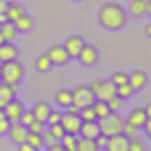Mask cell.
Here are the masks:
<instances>
[{
  "instance_id": "cell-1",
  "label": "cell",
  "mask_w": 151,
  "mask_h": 151,
  "mask_svg": "<svg viewBox=\"0 0 151 151\" xmlns=\"http://www.w3.org/2000/svg\"><path fill=\"white\" fill-rule=\"evenodd\" d=\"M99 22L105 29H121L125 24V9L116 2H107L99 11Z\"/></svg>"
},
{
  "instance_id": "cell-2",
  "label": "cell",
  "mask_w": 151,
  "mask_h": 151,
  "mask_svg": "<svg viewBox=\"0 0 151 151\" xmlns=\"http://www.w3.org/2000/svg\"><path fill=\"white\" fill-rule=\"evenodd\" d=\"M96 123H99V132L105 136H114V134L123 132V116L118 112H107L105 116L96 118Z\"/></svg>"
},
{
  "instance_id": "cell-3",
  "label": "cell",
  "mask_w": 151,
  "mask_h": 151,
  "mask_svg": "<svg viewBox=\"0 0 151 151\" xmlns=\"http://www.w3.org/2000/svg\"><path fill=\"white\" fill-rule=\"evenodd\" d=\"M0 75H2V79H0V81H4V83H18L20 79H22V75H24V68H22V64H20L18 59H7V61L0 64Z\"/></svg>"
},
{
  "instance_id": "cell-4",
  "label": "cell",
  "mask_w": 151,
  "mask_h": 151,
  "mask_svg": "<svg viewBox=\"0 0 151 151\" xmlns=\"http://www.w3.org/2000/svg\"><path fill=\"white\" fill-rule=\"evenodd\" d=\"M72 105H77V107H83V105H90L92 101H94V92L90 90V88L86 86V83H79V86H75L72 88Z\"/></svg>"
},
{
  "instance_id": "cell-5",
  "label": "cell",
  "mask_w": 151,
  "mask_h": 151,
  "mask_svg": "<svg viewBox=\"0 0 151 151\" xmlns=\"http://www.w3.org/2000/svg\"><path fill=\"white\" fill-rule=\"evenodd\" d=\"M59 125H61V129H64V134H79V125H81L79 112H68L66 110L59 118Z\"/></svg>"
},
{
  "instance_id": "cell-6",
  "label": "cell",
  "mask_w": 151,
  "mask_h": 151,
  "mask_svg": "<svg viewBox=\"0 0 151 151\" xmlns=\"http://www.w3.org/2000/svg\"><path fill=\"white\" fill-rule=\"evenodd\" d=\"M7 134H9V138H11L15 145H20V142H24V140H27V136H29V127H27V125H22L20 121H13V123H9Z\"/></svg>"
},
{
  "instance_id": "cell-7",
  "label": "cell",
  "mask_w": 151,
  "mask_h": 151,
  "mask_svg": "<svg viewBox=\"0 0 151 151\" xmlns=\"http://www.w3.org/2000/svg\"><path fill=\"white\" fill-rule=\"evenodd\" d=\"M127 142H129V136L123 132L114 134V136H107V145L105 149L107 151H127Z\"/></svg>"
},
{
  "instance_id": "cell-8",
  "label": "cell",
  "mask_w": 151,
  "mask_h": 151,
  "mask_svg": "<svg viewBox=\"0 0 151 151\" xmlns=\"http://www.w3.org/2000/svg\"><path fill=\"white\" fill-rule=\"evenodd\" d=\"M77 57H79V61L83 66H92L96 61V57H99V50H96V46H92V44H83L79 48V53H77Z\"/></svg>"
},
{
  "instance_id": "cell-9",
  "label": "cell",
  "mask_w": 151,
  "mask_h": 151,
  "mask_svg": "<svg viewBox=\"0 0 151 151\" xmlns=\"http://www.w3.org/2000/svg\"><path fill=\"white\" fill-rule=\"evenodd\" d=\"M46 55H48V59L53 61V64H59V66L66 64V61L70 59V55H68V50L64 48V44H53Z\"/></svg>"
},
{
  "instance_id": "cell-10",
  "label": "cell",
  "mask_w": 151,
  "mask_h": 151,
  "mask_svg": "<svg viewBox=\"0 0 151 151\" xmlns=\"http://www.w3.org/2000/svg\"><path fill=\"white\" fill-rule=\"evenodd\" d=\"M64 136V129H61L59 123L55 125H48V127H44V132H42V138H44V145H53V142H59V138Z\"/></svg>"
},
{
  "instance_id": "cell-11",
  "label": "cell",
  "mask_w": 151,
  "mask_h": 151,
  "mask_svg": "<svg viewBox=\"0 0 151 151\" xmlns=\"http://www.w3.org/2000/svg\"><path fill=\"white\" fill-rule=\"evenodd\" d=\"M2 110H4V116H7V121H9V123H13V121H20V114H22L24 107H22V103H20L18 99L13 96L11 101H9L7 105L2 107Z\"/></svg>"
},
{
  "instance_id": "cell-12",
  "label": "cell",
  "mask_w": 151,
  "mask_h": 151,
  "mask_svg": "<svg viewBox=\"0 0 151 151\" xmlns=\"http://www.w3.org/2000/svg\"><path fill=\"white\" fill-rule=\"evenodd\" d=\"M116 94V83H114L112 79H105V81H101V86H99V90L94 92V96L96 99H101V101H107L110 96Z\"/></svg>"
},
{
  "instance_id": "cell-13",
  "label": "cell",
  "mask_w": 151,
  "mask_h": 151,
  "mask_svg": "<svg viewBox=\"0 0 151 151\" xmlns=\"http://www.w3.org/2000/svg\"><path fill=\"white\" fill-rule=\"evenodd\" d=\"M79 134L81 136H86V138H96L99 134V123L96 121H81L79 125Z\"/></svg>"
},
{
  "instance_id": "cell-14",
  "label": "cell",
  "mask_w": 151,
  "mask_h": 151,
  "mask_svg": "<svg viewBox=\"0 0 151 151\" xmlns=\"http://www.w3.org/2000/svg\"><path fill=\"white\" fill-rule=\"evenodd\" d=\"M24 13V7L15 0V2H7V9H4V18L9 20V22H15V20L20 18V15Z\"/></svg>"
},
{
  "instance_id": "cell-15",
  "label": "cell",
  "mask_w": 151,
  "mask_h": 151,
  "mask_svg": "<svg viewBox=\"0 0 151 151\" xmlns=\"http://www.w3.org/2000/svg\"><path fill=\"white\" fill-rule=\"evenodd\" d=\"M18 57V46L13 42H2L0 44V61H7V59H15Z\"/></svg>"
},
{
  "instance_id": "cell-16",
  "label": "cell",
  "mask_w": 151,
  "mask_h": 151,
  "mask_svg": "<svg viewBox=\"0 0 151 151\" xmlns=\"http://www.w3.org/2000/svg\"><path fill=\"white\" fill-rule=\"evenodd\" d=\"M0 35H2L4 42H13L18 37V27H15L13 22H9V20H4L2 27H0Z\"/></svg>"
},
{
  "instance_id": "cell-17",
  "label": "cell",
  "mask_w": 151,
  "mask_h": 151,
  "mask_svg": "<svg viewBox=\"0 0 151 151\" xmlns=\"http://www.w3.org/2000/svg\"><path fill=\"white\" fill-rule=\"evenodd\" d=\"M83 46V40L79 37V35H70L68 40H66V44H64V48L68 50V55L70 57H77V53H79V48Z\"/></svg>"
},
{
  "instance_id": "cell-18",
  "label": "cell",
  "mask_w": 151,
  "mask_h": 151,
  "mask_svg": "<svg viewBox=\"0 0 151 151\" xmlns=\"http://www.w3.org/2000/svg\"><path fill=\"white\" fill-rule=\"evenodd\" d=\"M15 96V92H13V88H11V83H4V81H0V107H4L9 101Z\"/></svg>"
},
{
  "instance_id": "cell-19",
  "label": "cell",
  "mask_w": 151,
  "mask_h": 151,
  "mask_svg": "<svg viewBox=\"0 0 151 151\" xmlns=\"http://www.w3.org/2000/svg\"><path fill=\"white\" fill-rule=\"evenodd\" d=\"M127 81L129 86L136 90V88H145V83H147V75H145L142 70H134L132 75H127Z\"/></svg>"
},
{
  "instance_id": "cell-20",
  "label": "cell",
  "mask_w": 151,
  "mask_h": 151,
  "mask_svg": "<svg viewBox=\"0 0 151 151\" xmlns=\"http://www.w3.org/2000/svg\"><path fill=\"white\" fill-rule=\"evenodd\" d=\"M31 112H33V116L37 118V121H46V116H48V112H50V105L46 101H37Z\"/></svg>"
},
{
  "instance_id": "cell-21",
  "label": "cell",
  "mask_w": 151,
  "mask_h": 151,
  "mask_svg": "<svg viewBox=\"0 0 151 151\" xmlns=\"http://www.w3.org/2000/svg\"><path fill=\"white\" fill-rule=\"evenodd\" d=\"M75 151H99V147H96L94 138L81 136V138H77V147H75Z\"/></svg>"
},
{
  "instance_id": "cell-22",
  "label": "cell",
  "mask_w": 151,
  "mask_h": 151,
  "mask_svg": "<svg viewBox=\"0 0 151 151\" xmlns=\"http://www.w3.org/2000/svg\"><path fill=\"white\" fill-rule=\"evenodd\" d=\"M127 121H129V123H134L136 127H142L145 121H147V112H145V110H140V107H136V110H132V112H129Z\"/></svg>"
},
{
  "instance_id": "cell-23",
  "label": "cell",
  "mask_w": 151,
  "mask_h": 151,
  "mask_svg": "<svg viewBox=\"0 0 151 151\" xmlns=\"http://www.w3.org/2000/svg\"><path fill=\"white\" fill-rule=\"evenodd\" d=\"M129 13L132 15H142L147 9V0H129Z\"/></svg>"
},
{
  "instance_id": "cell-24",
  "label": "cell",
  "mask_w": 151,
  "mask_h": 151,
  "mask_svg": "<svg viewBox=\"0 0 151 151\" xmlns=\"http://www.w3.org/2000/svg\"><path fill=\"white\" fill-rule=\"evenodd\" d=\"M13 24L18 27V31H31V29H33V18H31V15H27V13H22Z\"/></svg>"
},
{
  "instance_id": "cell-25",
  "label": "cell",
  "mask_w": 151,
  "mask_h": 151,
  "mask_svg": "<svg viewBox=\"0 0 151 151\" xmlns=\"http://www.w3.org/2000/svg\"><path fill=\"white\" fill-rule=\"evenodd\" d=\"M59 142H61V147H64L66 151H75V147H77V134H64V136L59 138Z\"/></svg>"
},
{
  "instance_id": "cell-26",
  "label": "cell",
  "mask_w": 151,
  "mask_h": 151,
  "mask_svg": "<svg viewBox=\"0 0 151 151\" xmlns=\"http://www.w3.org/2000/svg\"><path fill=\"white\" fill-rule=\"evenodd\" d=\"M92 110H94L96 118H101V116H105V114L110 112V107H107V101H101V99H94V101H92Z\"/></svg>"
},
{
  "instance_id": "cell-27",
  "label": "cell",
  "mask_w": 151,
  "mask_h": 151,
  "mask_svg": "<svg viewBox=\"0 0 151 151\" xmlns=\"http://www.w3.org/2000/svg\"><path fill=\"white\" fill-rule=\"evenodd\" d=\"M55 101L59 103V105H68V103H72V92L70 90H57V94H55Z\"/></svg>"
},
{
  "instance_id": "cell-28",
  "label": "cell",
  "mask_w": 151,
  "mask_h": 151,
  "mask_svg": "<svg viewBox=\"0 0 151 151\" xmlns=\"http://www.w3.org/2000/svg\"><path fill=\"white\" fill-rule=\"evenodd\" d=\"M27 142L31 145V147L40 149L42 145H44V138H42V132H29V136H27Z\"/></svg>"
},
{
  "instance_id": "cell-29",
  "label": "cell",
  "mask_w": 151,
  "mask_h": 151,
  "mask_svg": "<svg viewBox=\"0 0 151 151\" xmlns=\"http://www.w3.org/2000/svg\"><path fill=\"white\" fill-rule=\"evenodd\" d=\"M79 116H81V121H96V114H94V110H92V103L79 107Z\"/></svg>"
},
{
  "instance_id": "cell-30",
  "label": "cell",
  "mask_w": 151,
  "mask_h": 151,
  "mask_svg": "<svg viewBox=\"0 0 151 151\" xmlns=\"http://www.w3.org/2000/svg\"><path fill=\"white\" fill-rule=\"evenodd\" d=\"M123 103H125V99L118 96V94H114V96L107 99V107H110V112H118L123 107Z\"/></svg>"
},
{
  "instance_id": "cell-31",
  "label": "cell",
  "mask_w": 151,
  "mask_h": 151,
  "mask_svg": "<svg viewBox=\"0 0 151 151\" xmlns=\"http://www.w3.org/2000/svg\"><path fill=\"white\" fill-rule=\"evenodd\" d=\"M127 151H145V142H142V140H140L138 136H129Z\"/></svg>"
},
{
  "instance_id": "cell-32",
  "label": "cell",
  "mask_w": 151,
  "mask_h": 151,
  "mask_svg": "<svg viewBox=\"0 0 151 151\" xmlns=\"http://www.w3.org/2000/svg\"><path fill=\"white\" fill-rule=\"evenodd\" d=\"M132 92H134V88L129 86V81H125V83H118V86H116V94H118V96H123V99L132 96Z\"/></svg>"
},
{
  "instance_id": "cell-33",
  "label": "cell",
  "mask_w": 151,
  "mask_h": 151,
  "mask_svg": "<svg viewBox=\"0 0 151 151\" xmlns=\"http://www.w3.org/2000/svg\"><path fill=\"white\" fill-rule=\"evenodd\" d=\"M35 66H37V70L44 72V70H48L50 66H53V61L48 59V55H40V57H37V61H35Z\"/></svg>"
},
{
  "instance_id": "cell-34",
  "label": "cell",
  "mask_w": 151,
  "mask_h": 151,
  "mask_svg": "<svg viewBox=\"0 0 151 151\" xmlns=\"http://www.w3.org/2000/svg\"><path fill=\"white\" fill-rule=\"evenodd\" d=\"M138 129L134 123H129V121H123V134H127V136H138Z\"/></svg>"
},
{
  "instance_id": "cell-35",
  "label": "cell",
  "mask_w": 151,
  "mask_h": 151,
  "mask_svg": "<svg viewBox=\"0 0 151 151\" xmlns=\"http://www.w3.org/2000/svg\"><path fill=\"white\" fill-rule=\"evenodd\" d=\"M27 127H29V132H44L46 123H44V121H37V118H33V121H31Z\"/></svg>"
},
{
  "instance_id": "cell-36",
  "label": "cell",
  "mask_w": 151,
  "mask_h": 151,
  "mask_svg": "<svg viewBox=\"0 0 151 151\" xmlns=\"http://www.w3.org/2000/svg\"><path fill=\"white\" fill-rule=\"evenodd\" d=\"M59 118H61V112H53V110H50L44 123H46V125H55V123H59Z\"/></svg>"
},
{
  "instance_id": "cell-37",
  "label": "cell",
  "mask_w": 151,
  "mask_h": 151,
  "mask_svg": "<svg viewBox=\"0 0 151 151\" xmlns=\"http://www.w3.org/2000/svg\"><path fill=\"white\" fill-rule=\"evenodd\" d=\"M33 118H35L33 112H29V110H22V114H20V123H22V125H29Z\"/></svg>"
},
{
  "instance_id": "cell-38",
  "label": "cell",
  "mask_w": 151,
  "mask_h": 151,
  "mask_svg": "<svg viewBox=\"0 0 151 151\" xmlns=\"http://www.w3.org/2000/svg\"><path fill=\"white\" fill-rule=\"evenodd\" d=\"M110 79H112V81L118 86V83H125V81H127V75H125V72H114V75L110 77Z\"/></svg>"
},
{
  "instance_id": "cell-39",
  "label": "cell",
  "mask_w": 151,
  "mask_h": 151,
  "mask_svg": "<svg viewBox=\"0 0 151 151\" xmlns=\"http://www.w3.org/2000/svg\"><path fill=\"white\" fill-rule=\"evenodd\" d=\"M94 142H96V147H99V149H105V145H107V136H105V134H99V136L94 138Z\"/></svg>"
},
{
  "instance_id": "cell-40",
  "label": "cell",
  "mask_w": 151,
  "mask_h": 151,
  "mask_svg": "<svg viewBox=\"0 0 151 151\" xmlns=\"http://www.w3.org/2000/svg\"><path fill=\"white\" fill-rule=\"evenodd\" d=\"M7 129H9V121L7 118H0V134H7Z\"/></svg>"
},
{
  "instance_id": "cell-41",
  "label": "cell",
  "mask_w": 151,
  "mask_h": 151,
  "mask_svg": "<svg viewBox=\"0 0 151 151\" xmlns=\"http://www.w3.org/2000/svg\"><path fill=\"white\" fill-rule=\"evenodd\" d=\"M46 151H66L64 147H61V142H53V145H48V149Z\"/></svg>"
},
{
  "instance_id": "cell-42",
  "label": "cell",
  "mask_w": 151,
  "mask_h": 151,
  "mask_svg": "<svg viewBox=\"0 0 151 151\" xmlns=\"http://www.w3.org/2000/svg\"><path fill=\"white\" fill-rule=\"evenodd\" d=\"M20 151H37V149H35V147H31L27 140H24V142H20Z\"/></svg>"
},
{
  "instance_id": "cell-43",
  "label": "cell",
  "mask_w": 151,
  "mask_h": 151,
  "mask_svg": "<svg viewBox=\"0 0 151 151\" xmlns=\"http://www.w3.org/2000/svg\"><path fill=\"white\" fill-rule=\"evenodd\" d=\"M142 127H145V132H147V136L151 138V116H147V121H145Z\"/></svg>"
},
{
  "instance_id": "cell-44",
  "label": "cell",
  "mask_w": 151,
  "mask_h": 151,
  "mask_svg": "<svg viewBox=\"0 0 151 151\" xmlns=\"http://www.w3.org/2000/svg\"><path fill=\"white\" fill-rule=\"evenodd\" d=\"M99 86H101V79H94V81H90V86H88V88H90L92 92H96V90H99Z\"/></svg>"
},
{
  "instance_id": "cell-45",
  "label": "cell",
  "mask_w": 151,
  "mask_h": 151,
  "mask_svg": "<svg viewBox=\"0 0 151 151\" xmlns=\"http://www.w3.org/2000/svg\"><path fill=\"white\" fill-rule=\"evenodd\" d=\"M4 9H7V0H0V13H4Z\"/></svg>"
},
{
  "instance_id": "cell-46",
  "label": "cell",
  "mask_w": 151,
  "mask_h": 151,
  "mask_svg": "<svg viewBox=\"0 0 151 151\" xmlns=\"http://www.w3.org/2000/svg\"><path fill=\"white\" fill-rule=\"evenodd\" d=\"M145 13L151 15V0H147V9H145Z\"/></svg>"
},
{
  "instance_id": "cell-47",
  "label": "cell",
  "mask_w": 151,
  "mask_h": 151,
  "mask_svg": "<svg viewBox=\"0 0 151 151\" xmlns=\"http://www.w3.org/2000/svg\"><path fill=\"white\" fill-rule=\"evenodd\" d=\"M145 112H147V116H151V103H149L147 107H145Z\"/></svg>"
},
{
  "instance_id": "cell-48",
  "label": "cell",
  "mask_w": 151,
  "mask_h": 151,
  "mask_svg": "<svg viewBox=\"0 0 151 151\" xmlns=\"http://www.w3.org/2000/svg\"><path fill=\"white\" fill-rule=\"evenodd\" d=\"M147 35H149V37H151V22L147 24Z\"/></svg>"
},
{
  "instance_id": "cell-49",
  "label": "cell",
  "mask_w": 151,
  "mask_h": 151,
  "mask_svg": "<svg viewBox=\"0 0 151 151\" xmlns=\"http://www.w3.org/2000/svg\"><path fill=\"white\" fill-rule=\"evenodd\" d=\"M2 42H4V40H2V35H0V44H2Z\"/></svg>"
},
{
  "instance_id": "cell-50",
  "label": "cell",
  "mask_w": 151,
  "mask_h": 151,
  "mask_svg": "<svg viewBox=\"0 0 151 151\" xmlns=\"http://www.w3.org/2000/svg\"><path fill=\"white\" fill-rule=\"evenodd\" d=\"M7 2H15V0H7Z\"/></svg>"
},
{
  "instance_id": "cell-51",
  "label": "cell",
  "mask_w": 151,
  "mask_h": 151,
  "mask_svg": "<svg viewBox=\"0 0 151 151\" xmlns=\"http://www.w3.org/2000/svg\"><path fill=\"white\" fill-rule=\"evenodd\" d=\"M0 27H2V22H0Z\"/></svg>"
},
{
  "instance_id": "cell-52",
  "label": "cell",
  "mask_w": 151,
  "mask_h": 151,
  "mask_svg": "<svg viewBox=\"0 0 151 151\" xmlns=\"http://www.w3.org/2000/svg\"><path fill=\"white\" fill-rule=\"evenodd\" d=\"M0 79H2V75H0Z\"/></svg>"
},
{
  "instance_id": "cell-53",
  "label": "cell",
  "mask_w": 151,
  "mask_h": 151,
  "mask_svg": "<svg viewBox=\"0 0 151 151\" xmlns=\"http://www.w3.org/2000/svg\"><path fill=\"white\" fill-rule=\"evenodd\" d=\"M99 151H101V149H99Z\"/></svg>"
}]
</instances>
